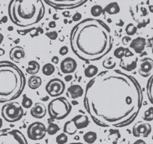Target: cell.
Segmentation results:
<instances>
[{"label": "cell", "instance_id": "cell-1", "mask_svg": "<svg viewBox=\"0 0 153 144\" xmlns=\"http://www.w3.org/2000/svg\"><path fill=\"white\" fill-rule=\"evenodd\" d=\"M143 99L140 85L134 77L112 69L101 71L88 83L83 104L96 125L121 128L137 118Z\"/></svg>", "mask_w": 153, "mask_h": 144}, {"label": "cell", "instance_id": "cell-2", "mask_svg": "<svg viewBox=\"0 0 153 144\" xmlns=\"http://www.w3.org/2000/svg\"><path fill=\"white\" fill-rule=\"evenodd\" d=\"M113 44L110 27L98 19H85L74 26L71 32L72 51L85 62L101 59L111 50Z\"/></svg>", "mask_w": 153, "mask_h": 144}, {"label": "cell", "instance_id": "cell-3", "mask_svg": "<svg viewBox=\"0 0 153 144\" xmlns=\"http://www.w3.org/2000/svg\"><path fill=\"white\" fill-rule=\"evenodd\" d=\"M26 86L21 70L9 61H0V103L14 101L20 96Z\"/></svg>", "mask_w": 153, "mask_h": 144}, {"label": "cell", "instance_id": "cell-4", "mask_svg": "<svg viewBox=\"0 0 153 144\" xmlns=\"http://www.w3.org/2000/svg\"><path fill=\"white\" fill-rule=\"evenodd\" d=\"M8 11L14 24L27 27L36 24L43 18L45 8L42 0H11Z\"/></svg>", "mask_w": 153, "mask_h": 144}, {"label": "cell", "instance_id": "cell-5", "mask_svg": "<svg viewBox=\"0 0 153 144\" xmlns=\"http://www.w3.org/2000/svg\"><path fill=\"white\" fill-rule=\"evenodd\" d=\"M72 105L65 97H57L52 100L48 106V113L52 120H62L71 112Z\"/></svg>", "mask_w": 153, "mask_h": 144}, {"label": "cell", "instance_id": "cell-6", "mask_svg": "<svg viewBox=\"0 0 153 144\" xmlns=\"http://www.w3.org/2000/svg\"><path fill=\"white\" fill-rule=\"evenodd\" d=\"M1 113L6 122H16L21 120L24 111L21 104L16 101H11L2 106Z\"/></svg>", "mask_w": 153, "mask_h": 144}, {"label": "cell", "instance_id": "cell-7", "mask_svg": "<svg viewBox=\"0 0 153 144\" xmlns=\"http://www.w3.org/2000/svg\"><path fill=\"white\" fill-rule=\"evenodd\" d=\"M0 144H28L20 131L13 128L0 129Z\"/></svg>", "mask_w": 153, "mask_h": 144}, {"label": "cell", "instance_id": "cell-8", "mask_svg": "<svg viewBox=\"0 0 153 144\" xmlns=\"http://www.w3.org/2000/svg\"><path fill=\"white\" fill-rule=\"evenodd\" d=\"M89 117L86 115H77L69 121L66 122L64 125V133L69 135H73L78 130L85 128L89 125Z\"/></svg>", "mask_w": 153, "mask_h": 144}, {"label": "cell", "instance_id": "cell-9", "mask_svg": "<svg viewBox=\"0 0 153 144\" xmlns=\"http://www.w3.org/2000/svg\"><path fill=\"white\" fill-rule=\"evenodd\" d=\"M45 3L56 9H73L84 4L87 0H44Z\"/></svg>", "mask_w": 153, "mask_h": 144}, {"label": "cell", "instance_id": "cell-10", "mask_svg": "<svg viewBox=\"0 0 153 144\" xmlns=\"http://www.w3.org/2000/svg\"><path fill=\"white\" fill-rule=\"evenodd\" d=\"M47 134V128L41 122H35L29 125L27 128V136L32 140H40L45 138Z\"/></svg>", "mask_w": 153, "mask_h": 144}, {"label": "cell", "instance_id": "cell-11", "mask_svg": "<svg viewBox=\"0 0 153 144\" xmlns=\"http://www.w3.org/2000/svg\"><path fill=\"white\" fill-rule=\"evenodd\" d=\"M46 92L51 97H59L64 93L65 89V84L62 80L59 78H53L50 80L46 85Z\"/></svg>", "mask_w": 153, "mask_h": 144}, {"label": "cell", "instance_id": "cell-12", "mask_svg": "<svg viewBox=\"0 0 153 144\" xmlns=\"http://www.w3.org/2000/svg\"><path fill=\"white\" fill-rule=\"evenodd\" d=\"M152 132V126L147 122L139 121L133 126L132 134L135 137L146 138Z\"/></svg>", "mask_w": 153, "mask_h": 144}, {"label": "cell", "instance_id": "cell-13", "mask_svg": "<svg viewBox=\"0 0 153 144\" xmlns=\"http://www.w3.org/2000/svg\"><path fill=\"white\" fill-rule=\"evenodd\" d=\"M138 64L140 75L145 78L152 76L153 74V59L151 58H143L140 60Z\"/></svg>", "mask_w": 153, "mask_h": 144}, {"label": "cell", "instance_id": "cell-14", "mask_svg": "<svg viewBox=\"0 0 153 144\" xmlns=\"http://www.w3.org/2000/svg\"><path fill=\"white\" fill-rule=\"evenodd\" d=\"M77 68V63L75 59L71 57H67L61 62L60 69L63 74H72L76 71Z\"/></svg>", "mask_w": 153, "mask_h": 144}, {"label": "cell", "instance_id": "cell-15", "mask_svg": "<svg viewBox=\"0 0 153 144\" xmlns=\"http://www.w3.org/2000/svg\"><path fill=\"white\" fill-rule=\"evenodd\" d=\"M47 111H48V108L45 104H44L43 103L37 102L31 108L30 114L34 118L40 120L46 116Z\"/></svg>", "mask_w": 153, "mask_h": 144}, {"label": "cell", "instance_id": "cell-16", "mask_svg": "<svg viewBox=\"0 0 153 144\" xmlns=\"http://www.w3.org/2000/svg\"><path fill=\"white\" fill-rule=\"evenodd\" d=\"M146 45V41L143 37H137L131 41L130 44V48L134 50L136 53L140 54L144 50Z\"/></svg>", "mask_w": 153, "mask_h": 144}, {"label": "cell", "instance_id": "cell-17", "mask_svg": "<svg viewBox=\"0 0 153 144\" xmlns=\"http://www.w3.org/2000/svg\"><path fill=\"white\" fill-rule=\"evenodd\" d=\"M83 93H84V91H83V87L78 84H74L69 86L68 89H67L66 95L68 98H72V99H76V98L83 96Z\"/></svg>", "mask_w": 153, "mask_h": 144}, {"label": "cell", "instance_id": "cell-18", "mask_svg": "<svg viewBox=\"0 0 153 144\" xmlns=\"http://www.w3.org/2000/svg\"><path fill=\"white\" fill-rule=\"evenodd\" d=\"M25 56H26V53H25L24 49L19 46L13 48L9 53L10 59L15 62H20V61L25 58Z\"/></svg>", "mask_w": 153, "mask_h": 144}, {"label": "cell", "instance_id": "cell-19", "mask_svg": "<svg viewBox=\"0 0 153 144\" xmlns=\"http://www.w3.org/2000/svg\"><path fill=\"white\" fill-rule=\"evenodd\" d=\"M26 72L31 75H35L40 71V65L35 60H31L28 63V67L26 68Z\"/></svg>", "mask_w": 153, "mask_h": 144}, {"label": "cell", "instance_id": "cell-20", "mask_svg": "<svg viewBox=\"0 0 153 144\" xmlns=\"http://www.w3.org/2000/svg\"><path fill=\"white\" fill-rule=\"evenodd\" d=\"M42 83V78L36 75H32L29 78L28 80V85H29V87L31 89H37L38 88H39L41 86Z\"/></svg>", "mask_w": 153, "mask_h": 144}, {"label": "cell", "instance_id": "cell-21", "mask_svg": "<svg viewBox=\"0 0 153 144\" xmlns=\"http://www.w3.org/2000/svg\"><path fill=\"white\" fill-rule=\"evenodd\" d=\"M104 11H105L106 13H107L108 14L114 15V14H118V13H120V7L117 2H111V3L108 4V5L105 7Z\"/></svg>", "mask_w": 153, "mask_h": 144}, {"label": "cell", "instance_id": "cell-22", "mask_svg": "<svg viewBox=\"0 0 153 144\" xmlns=\"http://www.w3.org/2000/svg\"><path fill=\"white\" fill-rule=\"evenodd\" d=\"M146 93L149 100L153 105V74L149 78L146 84Z\"/></svg>", "mask_w": 153, "mask_h": 144}, {"label": "cell", "instance_id": "cell-23", "mask_svg": "<svg viewBox=\"0 0 153 144\" xmlns=\"http://www.w3.org/2000/svg\"><path fill=\"white\" fill-rule=\"evenodd\" d=\"M98 68L94 65H90L88 66L84 71V74L87 78H93L98 74Z\"/></svg>", "mask_w": 153, "mask_h": 144}, {"label": "cell", "instance_id": "cell-24", "mask_svg": "<svg viewBox=\"0 0 153 144\" xmlns=\"http://www.w3.org/2000/svg\"><path fill=\"white\" fill-rule=\"evenodd\" d=\"M97 134L94 131H89L86 132L83 135V138L85 143L87 144H93L97 140Z\"/></svg>", "mask_w": 153, "mask_h": 144}, {"label": "cell", "instance_id": "cell-25", "mask_svg": "<svg viewBox=\"0 0 153 144\" xmlns=\"http://www.w3.org/2000/svg\"><path fill=\"white\" fill-rule=\"evenodd\" d=\"M55 66L51 63H47L42 68V72L46 76H51L55 72Z\"/></svg>", "mask_w": 153, "mask_h": 144}, {"label": "cell", "instance_id": "cell-26", "mask_svg": "<svg viewBox=\"0 0 153 144\" xmlns=\"http://www.w3.org/2000/svg\"><path fill=\"white\" fill-rule=\"evenodd\" d=\"M60 130V128L59 127L58 125L55 123H50L47 128V133L50 135H54Z\"/></svg>", "mask_w": 153, "mask_h": 144}, {"label": "cell", "instance_id": "cell-27", "mask_svg": "<svg viewBox=\"0 0 153 144\" xmlns=\"http://www.w3.org/2000/svg\"><path fill=\"white\" fill-rule=\"evenodd\" d=\"M33 106V101L31 98H28L26 95H23V99H22V107L26 109H29V108H32Z\"/></svg>", "mask_w": 153, "mask_h": 144}, {"label": "cell", "instance_id": "cell-28", "mask_svg": "<svg viewBox=\"0 0 153 144\" xmlns=\"http://www.w3.org/2000/svg\"><path fill=\"white\" fill-rule=\"evenodd\" d=\"M103 11H104V9L101 5H94L91 8V14L94 17H100L102 14Z\"/></svg>", "mask_w": 153, "mask_h": 144}, {"label": "cell", "instance_id": "cell-29", "mask_svg": "<svg viewBox=\"0 0 153 144\" xmlns=\"http://www.w3.org/2000/svg\"><path fill=\"white\" fill-rule=\"evenodd\" d=\"M143 120L145 122H151L153 120V107H149L144 112Z\"/></svg>", "mask_w": 153, "mask_h": 144}, {"label": "cell", "instance_id": "cell-30", "mask_svg": "<svg viewBox=\"0 0 153 144\" xmlns=\"http://www.w3.org/2000/svg\"><path fill=\"white\" fill-rule=\"evenodd\" d=\"M113 59L112 57H109L108 59H107L103 62V66L105 68H107V70H112L117 65L116 62L113 61Z\"/></svg>", "mask_w": 153, "mask_h": 144}, {"label": "cell", "instance_id": "cell-31", "mask_svg": "<svg viewBox=\"0 0 153 144\" xmlns=\"http://www.w3.org/2000/svg\"><path fill=\"white\" fill-rule=\"evenodd\" d=\"M126 33L127 34L128 36H132V35H135L137 31V26H135L133 23H129L126 26Z\"/></svg>", "mask_w": 153, "mask_h": 144}, {"label": "cell", "instance_id": "cell-32", "mask_svg": "<svg viewBox=\"0 0 153 144\" xmlns=\"http://www.w3.org/2000/svg\"><path fill=\"white\" fill-rule=\"evenodd\" d=\"M126 49H127V48H123V47H120V48H117V49L115 50L114 53H113L114 56L116 57V58L121 59L124 56L125 54H126Z\"/></svg>", "mask_w": 153, "mask_h": 144}, {"label": "cell", "instance_id": "cell-33", "mask_svg": "<svg viewBox=\"0 0 153 144\" xmlns=\"http://www.w3.org/2000/svg\"><path fill=\"white\" fill-rule=\"evenodd\" d=\"M56 142L57 144H66L68 142V136L65 133H62L56 137Z\"/></svg>", "mask_w": 153, "mask_h": 144}, {"label": "cell", "instance_id": "cell-34", "mask_svg": "<svg viewBox=\"0 0 153 144\" xmlns=\"http://www.w3.org/2000/svg\"><path fill=\"white\" fill-rule=\"evenodd\" d=\"M46 35L51 40H56L58 38V33L56 31H52L46 33Z\"/></svg>", "mask_w": 153, "mask_h": 144}, {"label": "cell", "instance_id": "cell-35", "mask_svg": "<svg viewBox=\"0 0 153 144\" xmlns=\"http://www.w3.org/2000/svg\"><path fill=\"white\" fill-rule=\"evenodd\" d=\"M59 54L61 56L66 55V54H68V48L66 46L62 47L59 49Z\"/></svg>", "mask_w": 153, "mask_h": 144}, {"label": "cell", "instance_id": "cell-36", "mask_svg": "<svg viewBox=\"0 0 153 144\" xmlns=\"http://www.w3.org/2000/svg\"><path fill=\"white\" fill-rule=\"evenodd\" d=\"M72 18H73L74 21H79V20L82 18V15L80 14V13L76 12V14L73 16V17H72Z\"/></svg>", "mask_w": 153, "mask_h": 144}, {"label": "cell", "instance_id": "cell-37", "mask_svg": "<svg viewBox=\"0 0 153 144\" xmlns=\"http://www.w3.org/2000/svg\"><path fill=\"white\" fill-rule=\"evenodd\" d=\"M59 57L58 56H53L52 59H51V61H52L53 63H54V64H58L59 63Z\"/></svg>", "mask_w": 153, "mask_h": 144}, {"label": "cell", "instance_id": "cell-38", "mask_svg": "<svg viewBox=\"0 0 153 144\" xmlns=\"http://www.w3.org/2000/svg\"><path fill=\"white\" fill-rule=\"evenodd\" d=\"M133 144H146V143L143 140L139 139V140H137Z\"/></svg>", "mask_w": 153, "mask_h": 144}, {"label": "cell", "instance_id": "cell-39", "mask_svg": "<svg viewBox=\"0 0 153 144\" xmlns=\"http://www.w3.org/2000/svg\"><path fill=\"white\" fill-rule=\"evenodd\" d=\"M131 40V39L129 37H125V38H123V44H124V45H128V41H130Z\"/></svg>", "mask_w": 153, "mask_h": 144}, {"label": "cell", "instance_id": "cell-40", "mask_svg": "<svg viewBox=\"0 0 153 144\" xmlns=\"http://www.w3.org/2000/svg\"><path fill=\"white\" fill-rule=\"evenodd\" d=\"M56 26V24L55 21L50 22V23H49V27L50 28H55Z\"/></svg>", "mask_w": 153, "mask_h": 144}, {"label": "cell", "instance_id": "cell-41", "mask_svg": "<svg viewBox=\"0 0 153 144\" xmlns=\"http://www.w3.org/2000/svg\"><path fill=\"white\" fill-rule=\"evenodd\" d=\"M150 45H151L152 52V54H153V36L152 37V39H150Z\"/></svg>", "mask_w": 153, "mask_h": 144}, {"label": "cell", "instance_id": "cell-42", "mask_svg": "<svg viewBox=\"0 0 153 144\" xmlns=\"http://www.w3.org/2000/svg\"><path fill=\"white\" fill-rule=\"evenodd\" d=\"M71 79H72V76H71V75L67 76V77H65V81H67V82H68V81H70V80H71Z\"/></svg>", "mask_w": 153, "mask_h": 144}, {"label": "cell", "instance_id": "cell-43", "mask_svg": "<svg viewBox=\"0 0 153 144\" xmlns=\"http://www.w3.org/2000/svg\"><path fill=\"white\" fill-rule=\"evenodd\" d=\"M3 41V35L2 34L0 33V44L2 43V42Z\"/></svg>", "mask_w": 153, "mask_h": 144}, {"label": "cell", "instance_id": "cell-44", "mask_svg": "<svg viewBox=\"0 0 153 144\" xmlns=\"http://www.w3.org/2000/svg\"><path fill=\"white\" fill-rule=\"evenodd\" d=\"M149 9L150 12L153 13V5H150V6L149 7Z\"/></svg>", "mask_w": 153, "mask_h": 144}, {"label": "cell", "instance_id": "cell-45", "mask_svg": "<svg viewBox=\"0 0 153 144\" xmlns=\"http://www.w3.org/2000/svg\"><path fill=\"white\" fill-rule=\"evenodd\" d=\"M4 53H5V51H4L3 50L0 49V56L3 55V54H4Z\"/></svg>", "mask_w": 153, "mask_h": 144}, {"label": "cell", "instance_id": "cell-46", "mask_svg": "<svg viewBox=\"0 0 153 144\" xmlns=\"http://www.w3.org/2000/svg\"><path fill=\"white\" fill-rule=\"evenodd\" d=\"M2 124H3V122H2V120L0 118V129H1V128H2Z\"/></svg>", "mask_w": 153, "mask_h": 144}, {"label": "cell", "instance_id": "cell-47", "mask_svg": "<svg viewBox=\"0 0 153 144\" xmlns=\"http://www.w3.org/2000/svg\"><path fill=\"white\" fill-rule=\"evenodd\" d=\"M69 144H87V143H72Z\"/></svg>", "mask_w": 153, "mask_h": 144}, {"label": "cell", "instance_id": "cell-48", "mask_svg": "<svg viewBox=\"0 0 153 144\" xmlns=\"http://www.w3.org/2000/svg\"><path fill=\"white\" fill-rule=\"evenodd\" d=\"M35 144H40V143H35Z\"/></svg>", "mask_w": 153, "mask_h": 144}, {"label": "cell", "instance_id": "cell-49", "mask_svg": "<svg viewBox=\"0 0 153 144\" xmlns=\"http://www.w3.org/2000/svg\"><path fill=\"white\" fill-rule=\"evenodd\" d=\"M0 6H1V4H0Z\"/></svg>", "mask_w": 153, "mask_h": 144}, {"label": "cell", "instance_id": "cell-50", "mask_svg": "<svg viewBox=\"0 0 153 144\" xmlns=\"http://www.w3.org/2000/svg\"><path fill=\"white\" fill-rule=\"evenodd\" d=\"M0 113H1V111H0Z\"/></svg>", "mask_w": 153, "mask_h": 144}]
</instances>
